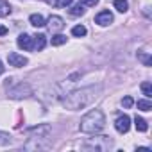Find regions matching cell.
Masks as SVG:
<instances>
[{
	"label": "cell",
	"mask_w": 152,
	"mask_h": 152,
	"mask_svg": "<svg viewBox=\"0 0 152 152\" xmlns=\"http://www.w3.org/2000/svg\"><path fill=\"white\" fill-rule=\"evenodd\" d=\"M140 59L145 63V66H150V64H152V61H150V57H148V56H143V54H140Z\"/></svg>",
	"instance_id": "cell-22"
},
{
	"label": "cell",
	"mask_w": 152,
	"mask_h": 152,
	"mask_svg": "<svg viewBox=\"0 0 152 152\" xmlns=\"http://www.w3.org/2000/svg\"><path fill=\"white\" fill-rule=\"evenodd\" d=\"M4 73V64H2V61H0V75Z\"/></svg>",
	"instance_id": "cell-25"
},
{
	"label": "cell",
	"mask_w": 152,
	"mask_h": 152,
	"mask_svg": "<svg viewBox=\"0 0 152 152\" xmlns=\"http://www.w3.org/2000/svg\"><path fill=\"white\" fill-rule=\"evenodd\" d=\"M47 45V36L45 34H36L32 38V50H43Z\"/></svg>",
	"instance_id": "cell-9"
},
{
	"label": "cell",
	"mask_w": 152,
	"mask_h": 152,
	"mask_svg": "<svg viewBox=\"0 0 152 152\" xmlns=\"http://www.w3.org/2000/svg\"><path fill=\"white\" fill-rule=\"evenodd\" d=\"M138 109H140V111H150V109H152V102H150L148 99L138 100Z\"/></svg>",
	"instance_id": "cell-15"
},
{
	"label": "cell",
	"mask_w": 152,
	"mask_h": 152,
	"mask_svg": "<svg viewBox=\"0 0 152 152\" xmlns=\"http://www.w3.org/2000/svg\"><path fill=\"white\" fill-rule=\"evenodd\" d=\"M138 152H150L148 147H138Z\"/></svg>",
	"instance_id": "cell-24"
},
{
	"label": "cell",
	"mask_w": 152,
	"mask_h": 152,
	"mask_svg": "<svg viewBox=\"0 0 152 152\" xmlns=\"http://www.w3.org/2000/svg\"><path fill=\"white\" fill-rule=\"evenodd\" d=\"M16 43H18V47L23 48V50H32V38H31L29 34H25V32L18 36Z\"/></svg>",
	"instance_id": "cell-8"
},
{
	"label": "cell",
	"mask_w": 152,
	"mask_h": 152,
	"mask_svg": "<svg viewBox=\"0 0 152 152\" xmlns=\"http://www.w3.org/2000/svg\"><path fill=\"white\" fill-rule=\"evenodd\" d=\"M73 0H56V7H68Z\"/></svg>",
	"instance_id": "cell-20"
},
{
	"label": "cell",
	"mask_w": 152,
	"mask_h": 152,
	"mask_svg": "<svg viewBox=\"0 0 152 152\" xmlns=\"http://www.w3.org/2000/svg\"><path fill=\"white\" fill-rule=\"evenodd\" d=\"M7 15H11V6L6 2V0H0V18H4Z\"/></svg>",
	"instance_id": "cell-12"
},
{
	"label": "cell",
	"mask_w": 152,
	"mask_h": 152,
	"mask_svg": "<svg viewBox=\"0 0 152 152\" xmlns=\"http://www.w3.org/2000/svg\"><path fill=\"white\" fill-rule=\"evenodd\" d=\"M63 43H66V36H63V34L52 36V45H54V47H59V45H63Z\"/></svg>",
	"instance_id": "cell-18"
},
{
	"label": "cell",
	"mask_w": 152,
	"mask_h": 152,
	"mask_svg": "<svg viewBox=\"0 0 152 152\" xmlns=\"http://www.w3.org/2000/svg\"><path fill=\"white\" fill-rule=\"evenodd\" d=\"M95 22L99 23V25H102V27H106V25H109V23H113V15L109 13V11H100L97 16H95Z\"/></svg>",
	"instance_id": "cell-6"
},
{
	"label": "cell",
	"mask_w": 152,
	"mask_h": 152,
	"mask_svg": "<svg viewBox=\"0 0 152 152\" xmlns=\"http://www.w3.org/2000/svg\"><path fill=\"white\" fill-rule=\"evenodd\" d=\"M6 34H7V29L4 25H0V36H6Z\"/></svg>",
	"instance_id": "cell-23"
},
{
	"label": "cell",
	"mask_w": 152,
	"mask_h": 152,
	"mask_svg": "<svg viewBox=\"0 0 152 152\" xmlns=\"http://www.w3.org/2000/svg\"><path fill=\"white\" fill-rule=\"evenodd\" d=\"M104 124H106L104 113L100 109H91L90 113H86L81 118L79 129H81V132H86V134H97L104 129Z\"/></svg>",
	"instance_id": "cell-2"
},
{
	"label": "cell",
	"mask_w": 152,
	"mask_h": 152,
	"mask_svg": "<svg viewBox=\"0 0 152 152\" xmlns=\"http://www.w3.org/2000/svg\"><path fill=\"white\" fill-rule=\"evenodd\" d=\"M45 25H48L50 31H61L64 27V22H63L61 16H50L48 22H45Z\"/></svg>",
	"instance_id": "cell-7"
},
{
	"label": "cell",
	"mask_w": 152,
	"mask_h": 152,
	"mask_svg": "<svg viewBox=\"0 0 152 152\" xmlns=\"http://www.w3.org/2000/svg\"><path fill=\"white\" fill-rule=\"evenodd\" d=\"M141 91H143V95H145L147 99H150V97H152V84H150L148 81H145V83L141 84Z\"/></svg>",
	"instance_id": "cell-17"
},
{
	"label": "cell",
	"mask_w": 152,
	"mask_h": 152,
	"mask_svg": "<svg viewBox=\"0 0 152 152\" xmlns=\"http://www.w3.org/2000/svg\"><path fill=\"white\" fill-rule=\"evenodd\" d=\"M81 4H83L84 7H93V6L99 4V0H81Z\"/></svg>",
	"instance_id": "cell-21"
},
{
	"label": "cell",
	"mask_w": 152,
	"mask_h": 152,
	"mask_svg": "<svg viewBox=\"0 0 152 152\" xmlns=\"http://www.w3.org/2000/svg\"><path fill=\"white\" fill-rule=\"evenodd\" d=\"M115 129L120 132V134H125L129 129H131V118L127 115H120L115 122Z\"/></svg>",
	"instance_id": "cell-4"
},
{
	"label": "cell",
	"mask_w": 152,
	"mask_h": 152,
	"mask_svg": "<svg viewBox=\"0 0 152 152\" xmlns=\"http://www.w3.org/2000/svg\"><path fill=\"white\" fill-rule=\"evenodd\" d=\"M134 125H136V131H140V132H145V131L148 129V124H147L141 116H136V118H134Z\"/></svg>",
	"instance_id": "cell-11"
},
{
	"label": "cell",
	"mask_w": 152,
	"mask_h": 152,
	"mask_svg": "<svg viewBox=\"0 0 152 152\" xmlns=\"http://www.w3.org/2000/svg\"><path fill=\"white\" fill-rule=\"evenodd\" d=\"M111 140L107 138V136H99V138H91L88 143H84V148L86 150H106V148H109L111 147Z\"/></svg>",
	"instance_id": "cell-3"
},
{
	"label": "cell",
	"mask_w": 152,
	"mask_h": 152,
	"mask_svg": "<svg viewBox=\"0 0 152 152\" xmlns=\"http://www.w3.org/2000/svg\"><path fill=\"white\" fill-rule=\"evenodd\" d=\"M70 15H73V16H83V15H84V6H83V4L73 6V7L70 9Z\"/></svg>",
	"instance_id": "cell-16"
},
{
	"label": "cell",
	"mask_w": 152,
	"mask_h": 152,
	"mask_svg": "<svg viewBox=\"0 0 152 152\" xmlns=\"http://www.w3.org/2000/svg\"><path fill=\"white\" fill-rule=\"evenodd\" d=\"M102 88L100 86H88L83 90H77L70 93L66 99H63V106L70 111H77V109H84L86 106H90L99 95H100Z\"/></svg>",
	"instance_id": "cell-1"
},
{
	"label": "cell",
	"mask_w": 152,
	"mask_h": 152,
	"mask_svg": "<svg viewBox=\"0 0 152 152\" xmlns=\"http://www.w3.org/2000/svg\"><path fill=\"white\" fill-rule=\"evenodd\" d=\"M29 22H31V25H34V27H43V25H45V18H43L41 15H31Z\"/></svg>",
	"instance_id": "cell-10"
},
{
	"label": "cell",
	"mask_w": 152,
	"mask_h": 152,
	"mask_svg": "<svg viewBox=\"0 0 152 152\" xmlns=\"http://www.w3.org/2000/svg\"><path fill=\"white\" fill-rule=\"evenodd\" d=\"M86 32H88V31H86V27H84V25H75V27L72 29V34H73V36H77V38L86 36Z\"/></svg>",
	"instance_id": "cell-13"
},
{
	"label": "cell",
	"mask_w": 152,
	"mask_h": 152,
	"mask_svg": "<svg viewBox=\"0 0 152 152\" xmlns=\"http://www.w3.org/2000/svg\"><path fill=\"white\" fill-rule=\"evenodd\" d=\"M115 7L120 13H125L129 9V4H127V0H115Z\"/></svg>",
	"instance_id": "cell-14"
},
{
	"label": "cell",
	"mask_w": 152,
	"mask_h": 152,
	"mask_svg": "<svg viewBox=\"0 0 152 152\" xmlns=\"http://www.w3.org/2000/svg\"><path fill=\"white\" fill-rule=\"evenodd\" d=\"M7 61H9L11 66H16V68H22V66H25V64L29 63L27 57H23V56H20V54H16V52H11V54L7 56Z\"/></svg>",
	"instance_id": "cell-5"
},
{
	"label": "cell",
	"mask_w": 152,
	"mask_h": 152,
	"mask_svg": "<svg viewBox=\"0 0 152 152\" xmlns=\"http://www.w3.org/2000/svg\"><path fill=\"white\" fill-rule=\"evenodd\" d=\"M132 104H134V100H132L131 97H124V99H122V106H124L125 109H129V107H132Z\"/></svg>",
	"instance_id": "cell-19"
}]
</instances>
